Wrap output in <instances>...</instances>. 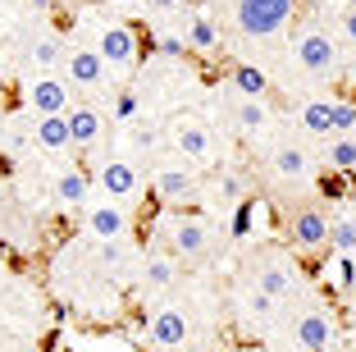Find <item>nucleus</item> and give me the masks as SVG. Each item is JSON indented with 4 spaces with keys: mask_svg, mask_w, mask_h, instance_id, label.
Instances as JSON below:
<instances>
[{
    "mask_svg": "<svg viewBox=\"0 0 356 352\" xmlns=\"http://www.w3.org/2000/svg\"><path fill=\"white\" fill-rule=\"evenodd\" d=\"M69 133H74V146L87 151V146L101 142V114L92 105H69Z\"/></svg>",
    "mask_w": 356,
    "mask_h": 352,
    "instance_id": "2eb2a0df",
    "label": "nucleus"
},
{
    "mask_svg": "<svg viewBox=\"0 0 356 352\" xmlns=\"http://www.w3.org/2000/svg\"><path fill=\"white\" fill-rule=\"evenodd\" d=\"M64 42H55V37H37L32 42V51H28V60L32 64H42V69H55V64H64Z\"/></svg>",
    "mask_w": 356,
    "mask_h": 352,
    "instance_id": "b1692460",
    "label": "nucleus"
},
{
    "mask_svg": "<svg viewBox=\"0 0 356 352\" xmlns=\"http://www.w3.org/2000/svg\"><path fill=\"white\" fill-rule=\"evenodd\" d=\"M329 215L320 206H297L293 220H288V243H293L297 252H320L329 243Z\"/></svg>",
    "mask_w": 356,
    "mask_h": 352,
    "instance_id": "20e7f679",
    "label": "nucleus"
},
{
    "mask_svg": "<svg viewBox=\"0 0 356 352\" xmlns=\"http://www.w3.org/2000/svg\"><path fill=\"white\" fill-rule=\"evenodd\" d=\"M128 252H124V243L119 238H105V243H96V266H119Z\"/></svg>",
    "mask_w": 356,
    "mask_h": 352,
    "instance_id": "bb28decb",
    "label": "nucleus"
},
{
    "mask_svg": "<svg viewBox=\"0 0 356 352\" xmlns=\"http://www.w3.org/2000/svg\"><path fill=\"white\" fill-rule=\"evenodd\" d=\"M183 339H188V316L178 307H160L151 316V343L156 348H183Z\"/></svg>",
    "mask_w": 356,
    "mask_h": 352,
    "instance_id": "f8f14e48",
    "label": "nucleus"
},
{
    "mask_svg": "<svg viewBox=\"0 0 356 352\" xmlns=\"http://www.w3.org/2000/svg\"><path fill=\"white\" fill-rule=\"evenodd\" d=\"M343 32H347V42L356 46V5H352V10L343 14Z\"/></svg>",
    "mask_w": 356,
    "mask_h": 352,
    "instance_id": "473e14b6",
    "label": "nucleus"
},
{
    "mask_svg": "<svg viewBox=\"0 0 356 352\" xmlns=\"http://www.w3.org/2000/svg\"><path fill=\"white\" fill-rule=\"evenodd\" d=\"M352 293H356V280H352Z\"/></svg>",
    "mask_w": 356,
    "mask_h": 352,
    "instance_id": "4c0bfd02",
    "label": "nucleus"
},
{
    "mask_svg": "<svg viewBox=\"0 0 356 352\" xmlns=\"http://www.w3.org/2000/svg\"><path fill=\"white\" fill-rule=\"evenodd\" d=\"M256 289H261V293H270V298L279 302L283 293L293 289V270H288V266H279V261H270V266H261V275H256Z\"/></svg>",
    "mask_w": 356,
    "mask_h": 352,
    "instance_id": "6ab92c4d",
    "label": "nucleus"
},
{
    "mask_svg": "<svg viewBox=\"0 0 356 352\" xmlns=\"http://www.w3.org/2000/svg\"><path fill=\"white\" fill-rule=\"evenodd\" d=\"M42 151H74V133H69V114H37L32 128Z\"/></svg>",
    "mask_w": 356,
    "mask_h": 352,
    "instance_id": "ddd939ff",
    "label": "nucleus"
},
{
    "mask_svg": "<svg viewBox=\"0 0 356 352\" xmlns=\"http://www.w3.org/2000/svg\"><path fill=\"white\" fill-rule=\"evenodd\" d=\"M297 343H302L306 352H334V343H338L334 316H329L325 307H306L302 316H297Z\"/></svg>",
    "mask_w": 356,
    "mask_h": 352,
    "instance_id": "423d86ee",
    "label": "nucleus"
},
{
    "mask_svg": "<svg viewBox=\"0 0 356 352\" xmlns=\"http://www.w3.org/2000/svg\"><path fill=\"white\" fill-rule=\"evenodd\" d=\"M188 46H192V51H215V46H220V28H215V19L192 14V19H188Z\"/></svg>",
    "mask_w": 356,
    "mask_h": 352,
    "instance_id": "412c9836",
    "label": "nucleus"
},
{
    "mask_svg": "<svg viewBox=\"0 0 356 352\" xmlns=\"http://www.w3.org/2000/svg\"><path fill=\"white\" fill-rule=\"evenodd\" d=\"M119 5H133V0H119Z\"/></svg>",
    "mask_w": 356,
    "mask_h": 352,
    "instance_id": "e433bc0d",
    "label": "nucleus"
},
{
    "mask_svg": "<svg viewBox=\"0 0 356 352\" xmlns=\"http://www.w3.org/2000/svg\"><path fill=\"white\" fill-rule=\"evenodd\" d=\"M297 0H238V28L247 37H270L293 19Z\"/></svg>",
    "mask_w": 356,
    "mask_h": 352,
    "instance_id": "f03ea898",
    "label": "nucleus"
},
{
    "mask_svg": "<svg viewBox=\"0 0 356 352\" xmlns=\"http://www.w3.org/2000/svg\"><path fill=\"white\" fill-rule=\"evenodd\" d=\"M329 243H334L338 252H356V220H338V224L329 229Z\"/></svg>",
    "mask_w": 356,
    "mask_h": 352,
    "instance_id": "a878e982",
    "label": "nucleus"
},
{
    "mask_svg": "<svg viewBox=\"0 0 356 352\" xmlns=\"http://www.w3.org/2000/svg\"><path fill=\"white\" fill-rule=\"evenodd\" d=\"M325 155H329V165H334V169H347V174H352V169H356V137H334Z\"/></svg>",
    "mask_w": 356,
    "mask_h": 352,
    "instance_id": "393cba45",
    "label": "nucleus"
},
{
    "mask_svg": "<svg viewBox=\"0 0 356 352\" xmlns=\"http://www.w3.org/2000/svg\"><path fill=\"white\" fill-rule=\"evenodd\" d=\"M142 280L151 284V289H169V284L178 280V257L169 252V257H147V270H142Z\"/></svg>",
    "mask_w": 356,
    "mask_h": 352,
    "instance_id": "aec40b11",
    "label": "nucleus"
},
{
    "mask_svg": "<svg viewBox=\"0 0 356 352\" xmlns=\"http://www.w3.org/2000/svg\"><path fill=\"white\" fill-rule=\"evenodd\" d=\"M247 307H252L256 316H270V311H274V298H270V293H261V289H256L252 298H247Z\"/></svg>",
    "mask_w": 356,
    "mask_h": 352,
    "instance_id": "7c9ffc66",
    "label": "nucleus"
},
{
    "mask_svg": "<svg viewBox=\"0 0 356 352\" xmlns=\"http://www.w3.org/2000/svg\"><path fill=\"white\" fill-rule=\"evenodd\" d=\"M174 142L178 151L188 155V160H215L220 155V142H215V133H210L206 124H197V119H174Z\"/></svg>",
    "mask_w": 356,
    "mask_h": 352,
    "instance_id": "6e6552de",
    "label": "nucleus"
},
{
    "mask_svg": "<svg viewBox=\"0 0 356 352\" xmlns=\"http://www.w3.org/2000/svg\"><path fill=\"white\" fill-rule=\"evenodd\" d=\"M165 238H169V247H174L178 261H206L210 252H215V229H210L206 220H192V215L169 220Z\"/></svg>",
    "mask_w": 356,
    "mask_h": 352,
    "instance_id": "f257e3e1",
    "label": "nucleus"
},
{
    "mask_svg": "<svg viewBox=\"0 0 356 352\" xmlns=\"http://www.w3.org/2000/svg\"><path fill=\"white\" fill-rule=\"evenodd\" d=\"M87 234H92V238H124L128 234V215L119 206H87Z\"/></svg>",
    "mask_w": 356,
    "mask_h": 352,
    "instance_id": "4468645a",
    "label": "nucleus"
},
{
    "mask_svg": "<svg viewBox=\"0 0 356 352\" xmlns=\"http://www.w3.org/2000/svg\"><path fill=\"white\" fill-rule=\"evenodd\" d=\"M229 78H233V87H238V96H265V73L252 69V64H233Z\"/></svg>",
    "mask_w": 356,
    "mask_h": 352,
    "instance_id": "5701e85b",
    "label": "nucleus"
},
{
    "mask_svg": "<svg viewBox=\"0 0 356 352\" xmlns=\"http://www.w3.org/2000/svg\"><path fill=\"white\" fill-rule=\"evenodd\" d=\"M23 101L37 114H69L74 92H69L60 78H32V83H23Z\"/></svg>",
    "mask_w": 356,
    "mask_h": 352,
    "instance_id": "0eeeda50",
    "label": "nucleus"
},
{
    "mask_svg": "<svg viewBox=\"0 0 356 352\" xmlns=\"http://www.w3.org/2000/svg\"><path fill=\"white\" fill-rule=\"evenodd\" d=\"M55 197H60L64 206H83L87 201V174L83 169H64L60 183H55Z\"/></svg>",
    "mask_w": 356,
    "mask_h": 352,
    "instance_id": "4be33fe9",
    "label": "nucleus"
},
{
    "mask_svg": "<svg viewBox=\"0 0 356 352\" xmlns=\"http://www.w3.org/2000/svg\"><path fill=\"white\" fill-rule=\"evenodd\" d=\"M96 51H101V60L110 64V69H133V64L142 60L137 32L128 28V23H105V28H101V42H96Z\"/></svg>",
    "mask_w": 356,
    "mask_h": 352,
    "instance_id": "39448f33",
    "label": "nucleus"
},
{
    "mask_svg": "<svg viewBox=\"0 0 356 352\" xmlns=\"http://www.w3.org/2000/svg\"><path fill=\"white\" fill-rule=\"evenodd\" d=\"M274 174L279 178H306L311 174V155L302 146H279L274 151Z\"/></svg>",
    "mask_w": 356,
    "mask_h": 352,
    "instance_id": "a211bd4d",
    "label": "nucleus"
},
{
    "mask_svg": "<svg viewBox=\"0 0 356 352\" xmlns=\"http://www.w3.org/2000/svg\"><path fill=\"white\" fill-rule=\"evenodd\" d=\"M28 10L32 14H46V10H51V0H28Z\"/></svg>",
    "mask_w": 356,
    "mask_h": 352,
    "instance_id": "c9c22d12",
    "label": "nucleus"
},
{
    "mask_svg": "<svg viewBox=\"0 0 356 352\" xmlns=\"http://www.w3.org/2000/svg\"><path fill=\"white\" fill-rule=\"evenodd\" d=\"M233 124H238L242 133H265V128H270V110H265L261 96H242L238 110H233Z\"/></svg>",
    "mask_w": 356,
    "mask_h": 352,
    "instance_id": "f3484780",
    "label": "nucleus"
},
{
    "mask_svg": "<svg viewBox=\"0 0 356 352\" xmlns=\"http://www.w3.org/2000/svg\"><path fill=\"white\" fill-rule=\"evenodd\" d=\"M115 114H119V119H133V114H137V96H119V101H115Z\"/></svg>",
    "mask_w": 356,
    "mask_h": 352,
    "instance_id": "2f4dec72",
    "label": "nucleus"
},
{
    "mask_svg": "<svg viewBox=\"0 0 356 352\" xmlns=\"http://www.w3.org/2000/svg\"><path fill=\"white\" fill-rule=\"evenodd\" d=\"M160 51H165V55H178V51H183V42H178V37H160Z\"/></svg>",
    "mask_w": 356,
    "mask_h": 352,
    "instance_id": "72a5a7b5",
    "label": "nucleus"
},
{
    "mask_svg": "<svg viewBox=\"0 0 356 352\" xmlns=\"http://www.w3.org/2000/svg\"><path fill=\"white\" fill-rule=\"evenodd\" d=\"M101 188L110 192V197H133V192H142V169H137L133 160H105L101 165Z\"/></svg>",
    "mask_w": 356,
    "mask_h": 352,
    "instance_id": "9b49d317",
    "label": "nucleus"
},
{
    "mask_svg": "<svg viewBox=\"0 0 356 352\" xmlns=\"http://www.w3.org/2000/svg\"><path fill=\"white\" fill-rule=\"evenodd\" d=\"M128 137H133V146H137V151H151V146L160 142L156 124H147V119H142V124H137V128H133V133H128Z\"/></svg>",
    "mask_w": 356,
    "mask_h": 352,
    "instance_id": "cd10ccee",
    "label": "nucleus"
},
{
    "mask_svg": "<svg viewBox=\"0 0 356 352\" xmlns=\"http://www.w3.org/2000/svg\"><path fill=\"white\" fill-rule=\"evenodd\" d=\"M293 55H297V64H302L306 73H315V78H329V73L338 69V46H334V37H329L325 28H306L302 37H297Z\"/></svg>",
    "mask_w": 356,
    "mask_h": 352,
    "instance_id": "7ed1b4c3",
    "label": "nucleus"
},
{
    "mask_svg": "<svg viewBox=\"0 0 356 352\" xmlns=\"http://www.w3.org/2000/svg\"><path fill=\"white\" fill-rule=\"evenodd\" d=\"M247 229H252V201H242L238 215H233V238H242Z\"/></svg>",
    "mask_w": 356,
    "mask_h": 352,
    "instance_id": "c756f323",
    "label": "nucleus"
},
{
    "mask_svg": "<svg viewBox=\"0 0 356 352\" xmlns=\"http://www.w3.org/2000/svg\"><path fill=\"white\" fill-rule=\"evenodd\" d=\"M64 69H69V78H74L78 87H105L110 83V64H105L101 51H92V46H74V51L64 55Z\"/></svg>",
    "mask_w": 356,
    "mask_h": 352,
    "instance_id": "1a4fd4ad",
    "label": "nucleus"
},
{
    "mask_svg": "<svg viewBox=\"0 0 356 352\" xmlns=\"http://www.w3.org/2000/svg\"><path fill=\"white\" fill-rule=\"evenodd\" d=\"M156 197L165 201V206H183V201L197 197V178H192L188 169L165 165V169H156Z\"/></svg>",
    "mask_w": 356,
    "mask_h": 352,
    "instance_id": "9d476101",
    "label": "nucleus"
},
{
    "mask_svg": "<svg viewBox=\"0 0 356 352\" xmlns=\"http://www.w3.org/2000/svg\"><path fill=\"white\" fill-rule=\"evenodd\" d=\"M151 5H156L160 14H169V10H178V5H183V0H151Z\"/></svg>",
    "mask_w": 356,
    "mask_h": 352,
    "instance_id": "f704fd0d",
    "label": "nucleus"
},
{
    "mask_svg": "<svg viewBox=\"0 0 356 352\" xmlns=\"http://www.w3.org/2000/svg\"><path fill=\"white\" fill-rule=\"evenodd\" d=\"M334 124H338V137H347V133L356 128V105L338 101V105H334Z\"/></svg>",
    "mask_w": 356,
    "mask_h": 352,
    "instance_id": "c85d7f7f",
    "label": "nucleus"
},
{
    "mask_svg": "<svg viewBox=\"0 0 356 352\" xmlns=\"http://www.w3.org/2000/svg\"><path fill=\"white\" fill-rule=\"evenodd\" d=\"M334 105L338 101H320V96H311V101L302 105V128H306V133H320V137H338Z\"/></svg>",
    "mask_w": 356,
    "mask_h": 352,
    "instance_id": "dca6fc26",
    "label": "nucleus"
}]
</instances>
